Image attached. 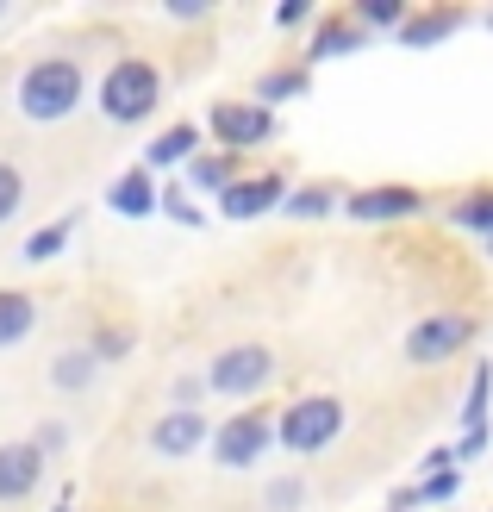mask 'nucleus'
I'll use <instances>...</instances> for the list:
<instances>
[{
	"label": "nucleus",
	"instance_id": "f257e3e1",
	"mask_svg": "<svg viewBox=\"0 0 493 512\" xmlns=\"http://www.w3.org/2000/svg\"><path fill=\"white\" fill-rule=\"evenodd\" d=\"M82 94H88V75H82L75 57H38L19 75V113L38 119V125L69 119L75 107H82Z\"/></svg>",
	"mask_w": 493,
	"mask_h": 512
},
{
	"label": "nucleus",
	"instance_id": "f03ea898",
	"mask_svg": "<svg viewBox=\"0 0 493 512\" xmlns=\"http://www.w3.org/2000/svg\"><path fill=\"white\" fill-rule=\"evenodd\" d=\"M157 100H163V75H157V63H144V57H119L107 75H100V113H107L113 125L150 119Z\"/></svg>",
	"mask_w": 493,
	"mask_h": 512
},
{
	"label": "nucleus",
	"instance_id": "7ed1b4c3",
	"mask_svg": "<svg viewBox=\"0 0 493 512\" xmlns=\"http://www.w3.org/2000/svg\"><path fill=\"white\" fill-rule=\"evenodd\" d=\"M337 431H344V400L337 394H300V400H288V413L275 419L281 450H294V456H319Z\"/></svg>",
	"mask_w": 493,
	"mask_h": 512
},
{
	"label": "nucleus",
	"instance_id": "20e7f679",
	"mask_svg": "<svg viewBox=\"0 0 493 512\" xmlns=\"http://www.w3.org/2000/svg\"><path fill=\"white\" fill-rule=\"evenodd\" d=\"M269 375H275V350H269V344H231V350L213 356V369H206V388L225 394V400H250Z\"/></svg>",
	"mask_w": 493,
	"mask_h": 512
},
{
	"label": "nucleus",
	"instance_id": "39448f33",
	"mask_svg": "<svg viewBox=\"0 0 493 512\" xmlns=\"http://www.w3.org/2000/svg\"><path fill=\"white\" fill-rule=\"evenodd\" d=\"M213 132H219V144H225V157H238V150L263 144V138L275 132V119H269L263 100H219V107H213Z\"/></svg>",
	"mask_w": 493,
	"mask_h": 512
},
{
	"label": "nucleus",
	"instance_id": "423d86ee",
	"mask_svg": "<svg viewBox=\"0 0 493 512\" xmlns=\"http://www.w3.org/2000/svg\"><path fill=\"white\" fill-rule=\"evenodd\" d=\"M469 338H475V319H469V313H437V319H419V325H412L406 356H412V363H444V356H456Z\"/></svg>",
	"mask_w": 493,
	"mask_h": 512
},
{
	"label": "nucleus",
	"instance_id": "0eeeda50",
	"mask_svg": "<svg viewBox=\"0 0 493 512\" xmlns=\"http://www.w3.org/2000/svg\"><path fill=\"white\" fill-rule=\"evenodd\" d=\"M263 450H269V419L263 413H238L231 425L213 431V463L219 469H250Z\"/></svg>",
	"mask_w": 493,
	"mask_h": 512
},
{
	"label": "nucleus",
	"instance_id": "6e6552de",
	"mask_svg": "<svg viewBox=\"0 0 493 512\" xmlns=\"http://www.w3.org/2000/svg\"><path fill=\"white\" fill-rule=\"evenodd\" d=\"M281 200H288V188H281V175H250V182H231L219 194V213L225 219H263L275 213Z\"/></svg>",
	"mask_w": 493,
	"mask_h": 512
},
{
	"label": "nucleus",
	"instance_id": "1a4fd4ad",
	"mask_svg": "<svg viewBox=\"0 0 493 512\" xmlns=\"http://www.w3.org/2000/svg\"><path fill=\"white\" fill-rule=\"evenodd\" d=\"M213 431H206L200 413H163L157 425H150V450L163 456V463H181V456H194Z\"/></svg>",
	"mask_w": 493,
	"mask_h": 512
},
{
	"label": "nucleus",
	"instance_id": "9d476101",
	"mask_svg": "<svg viewBox=\"0 0 493 512\" xmlns=\"http://www.w3.org/2000/svg\"><path fill=\"white\" fill-rule=\"evenodd\" d=\"M425 207V194L419 188H406V182H387V188H362L344 200V213L350 219H406V213H419Z\"/></svg>",
	"mask_w": 493,
	"mask_h": 512
},
{
	"label": "nucleus",
	"instance_id": "9b49d317",
	"mask_svg": "<svg viewBox=\"0 0 493 512\" xmlns=\"http://www.w3.org/2000/svg\"><path fill=\"white\" fill-rule=\"evenodd\" d=\"M38 475H44V456L38 444H0V506H13L38 488Z\"/></svg>",
	"mask_w": 493,
	"mask_h": 512
},
{
	"label": "nucleus",
	"instance_id": "f8f14e48",
	"mask_svg": "<svg viewBox=\"0 0 493 512\" xmlns=\"http://www.w3.org/2000/svg\"><path fill=\"white\" fill-rule=\"evenodd\" d=\"M107 207L119 219H144V213H157V188H150V169H125L113 194H107Z\"/></svg>",
	"mask_w": 493,
	"mask_h": 512
},
{
	"label": "nucleus",
	"instance_id": "ddd939ff",
	"mask_svg": "<svg viewBox=\"0 0 493 512\" xmlns=\"http://www.w3.org/2000/svg\"><path fill=\"white\" fill-rule=\"evenodd\" d=\"M32 325H38V300L19 294V288H0V350L25 344V338H32Z\"/></svg>",
	"mask_w": 493,
	"mask_h": 512
},
{
	"label": "nucleus",
	"instance_id": "4468645a",
	"mask_svg": "<svg viewBox=\"0 0 493 512\" xmlns=\"http://www.w3.org/2000/svg\"><path fill=\"white\" fill-rule=\"evenodd\" d=\"M194 150H200V125H169V132L144 150V163L150 169H169V163H194Z\"/></svg>",
	"mask_w": 493,
	"mask_h": 512
},
{
	"label": "nucleus",
	"instance_id": "2eb2a0df",
	"mask_svg": "<svg viewBox=\"0 0 493 512\" xmlns=\"http://www.w3.org/2000/svg\"><path fill=\"white\" fill-rule=\"evenodd\" d=\"M350 50H362V25H350V19H325L306 57H313V63H325V57H350Z\"/></svg>",
	"mask_w": 493,
	"mask_h": 512
},
{
	"label": "nucleus",
	"instance_id": "dca6fc26",
	"mask_svg": "<svg viewBox=\"0 0 493 512\" xmlns=\"http://www.w3.org/2000/svg\"><path fill=\"white\" fill-rule=\"evenodd\" d=\"M456 25H462V13H419V19L400 25V38H406L412 50H425V44H437V38H450Z\"/></svg>",
	"mask_w": 493,
	"mask_h": 512
},
{
	"label": "nucleus",
	"instance_id": "f3484780",
	"mask_svg": "<svg viewBox=\"0 0 493 512\" xmlns=\"http://www.w3.org/2000/svg\"><path fill=\"white\" fill-rule=\"evenodd\" d=\"M50 381H57L63 394H75V388H88V381H94V356H88V350H63L57 363H50Z\"/></svg>",
	"mask_w": 493,
	"mask_h": 512
},
{
	"label": "nucleus",
	"instance_id": "a211bd4d",
	"mask_svg": "<svg viewBox=\"0 0 493 512\" xmlns=\"http://www.w3.org/2000/svg\"><path fill=\"white\" fill-rule=\"evenodd\" d=\"M69 232H75V213H69V219H57V225H44V232H32L19 256H25V263H50V256L69 244Z\"/></svg>",
	"mask_w": 493,
	"mask_h": 512
},
{
	"label": "nucleus",
	"instance_id": "6ab92c4d",
	"mask_svg": "<svg viewBox=\"0 0 493 512\" xmlns=\"http://www.w3.org/2000/svg\"><path fill=\"white\" fill-rule=\"evenodd\" d=\"M487 400H493V363H475V381H469V400H462V425H481L487 419Z\"/></svg>",
	"mask_w": 493,
	"mask_h": 512
},
{
	"label": "nucleus",
	"instance_id": "aec40b11",
	"mask_svg": "<svg viewBox=\"0 0 493 512\" xmlns=\"http://www.w3.org/2000/svg\"><path fill=\"white\" fill-rule=\"evenodd\" d=\"M281 207H288V213H294V219H325V213H331V207H337V194H331V188H319V182H313V188H294V194H288V200H281Z\"/></svg>",
	"mask_w": 493,
	"mask_h": 512
},
{
	"label": "nucleus",
	"instance_id": "412c9836",
	"mask_svg": "<svg viewBox=\"0 0 493 512\" xmlns=\"http://www.w3.org/2000/svg\"><path fill=\"white\" fill-rule=\"evenodd\" d=\"M231 169H238V157H194V163H188V175H194L200 188H213V194L231 188Z\"/></svg>",
	"mask_w": 493,
	"mask_h": 512
},
{
	"label": "nucleus",
	"instance_id": "4be33fe9",
	"mask_svg": "<svg viewBox=\"0 0 493 512\" xmlns=\"http://www.w3.org/2000/svg\"><path fill=\"white\" fill-rule=\"evenodd\" d=\"M19 207H25V175L13 163H0V225H7Z\"/></svg>",
	"mask_w": 493,
	"mask_h": 512
},
{
	"label": "nucleus",
	"instance_id": "5701e85b",
	"mask_svg": "<svg viewBox=\"0 0 493 512\" xmlns=\"http://www.w3.org/2000/svg\"><path fill=\"white\" fill-rule=\"evenodd\" d=\"M263 100H288V94H306V69H275L263 75V88H256Z\"/></svg>",
	"mask_w": 493,
	"mask_h": 512
},
{
	"label": "nucleus",
	"instance_id": "b1692460",
	"mask_svg": "<svg viewBox=\"0 0 493 512\" xmlns=\"http://www.w3.org/2000/svg\"><path fill=\"white\" fill-rule=\"evenodd\" d=\"M456 219H462V225H475V232H487V238H493V194H469V200H462V207H456Z\"/></svg>",
	"mask_w": 493,
	"mask_h": 512
},
{
	"label": "nucleus",
	"instance_id": "393cba45",
	"mask_svg": "<svg viewBox=\"0 0 493 512\" xmlns=\"http://www.w3.org/2000/svg\"><path fill=\"white\" fill-rule=\"evenodd\" d=\"M200 388H206V375H175V381H169L175 413H200Z\"/></svg>",
	"mask_w": 493,
	"mask_h": 512
},
{
	"label": "nucleus",
	"instance_id": "a878e982",
	"mask_svg": "<svg viewBox=\"0 0 493 512\" xmlns=\"http://www.w3.org/2000/svg\"><path fill=\"white\" fill-rule=\"evenodd\" d=\"M356 19L362 25H406V7H400V0H362Z\"/></svg>",
	"mask_w": 493,
	"mask_h": 512
},
{
	"label": "nucleus",
	"instance_id": "bb28decb",
	"mask_svg": "<svg viewBox=\"0 0 493 512\" xmlns=\"http://www.w3.org/2000/svg\"><path fill=\"white\" fill-rule=\"evenodd\" d=\"M132 350V331H100L94 338V363H113V356Z\"/></svg>",
	"mask_w": 493,
	"mask_h": 512
},
{
	"label": "nucleus",
	"instance_id": "cd10ccee",
	"mask_svg": "<svg viewBox=\"0 0 493 512\" xmlns=\"http://www.w3.org/2000/svg\"><path fill=\"white\" fill-rule=\"evenodd\" d=\"M163 213H169V219H181V225H200V213L188 207V194H163Z\"/></svg>",
	"mask_w": 493,
	"mask_h": 512
},
{
	"label": "nucleus",
	"instance_id": "c85d7f7f",
	"mask_svg": "<svg viewBox=\"0 0 493 512\" xmlns=\"http://www.w3.org/2000/svg\"><path fill=\"white\" fill-rule=\"evenodd\" d=\"M306 19H313V7H300V0H288V7H275V25H281V32H288V25H306Z\"/></svg>",
	"mask_w": 493,
	"mask_h": 512
},
{
	"label": "nucleus",
	"instance_id": "c756f323",
	"mask_svg": "<svg viewBox=\"0 0 493 512\" xmlns=\"http://www.w3.org/2000/svg\"><path fill=\"white\" fill-rule=\"evenodd\" d=\"M269 506H300V481H281V488H269Z\"/></svg>",
	"mask_w": 493,
	"mask_h": 512
},
{
	"label": "nucleus",
	"instance_id": "7c9ffc66",
	"mask_svg": "<svg viewBox=\"0 0 493 512\" xmlns=\"http://www.w3.org/2000/svg\"><path fill=\"white\" fill-rule=\"evenodd\" d=\"M481 450H487V425H475L469 438H462V450H456V456H481Z\"/></svg>",
	"mask_w": 493,
	"mask_h": 512
},
{
	"label": "nucleus",
	"instance_id": "2f4dec72",
	"mask_svg": "<svg viewBox=\"0 0 493 512\" xmlns=\"http://www.w3.org/2000/svg\"><path fill=\"white\" fill-rule=\"evenodd\" d=\"M57 512H69V494H63V500H57Z\"/></svg>",
	"mask_w": 493,
	"mask_h": 512
},
{
	"label": "nucleus",
	"instance_id": "473e14b6",
	"mask_svg": "<svg viewBox=\"0 0 493 512\" xmlns=\"http://www.w3.org/2000/svg\"><path fill=\"white\" fill-rule=\"evenodd\" d=\"M487 250H493V238H487Z\"/></svg>",
	"mask_w": 493,
	"mask_h": 512
},
{
	"label": "nucleus",
	"instance_id": "72a5a7b5",
	"mask_svg": "<svg viewBox=\"0 0 493 512\" xmlns=\"http://www.w3.org/2000/svg\"><path fill=\"white\" fill-rule=\"evenodd\" d=\"M394 512H400V506H394Z\"/></svg>",
	"mask_w": 493,
	"mask_h": 512
}]
</instances>
